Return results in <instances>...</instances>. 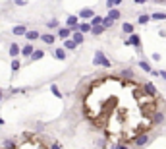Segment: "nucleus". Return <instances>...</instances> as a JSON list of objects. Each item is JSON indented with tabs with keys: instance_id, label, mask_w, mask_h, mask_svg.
I'll use <instances>...</instances> for the list:
<instances>
[{
	"instance_id": "1",
	"label": "nucleus",
	"mask_w": 166,
	"mask_h": 149,
	"mask_svg": "<svg viewBox=\"0 0 166 149\" xmlns=\"http://www.w3.org/2000/svg\"><path fill=\"white\" fill-rule=\"evenodd\" d=\"M139 87H141V91H143L147 97H151V99H156V97H159V89L154 87L153 81H145V83H141Z\"/></svg>"
},
{
	"instance_id": "2",
	"label": "nucleus",
	"mask_w": 166,
	"mask_h": 149,
	"mask_svg": "<svg viewBox=\"0 0 166 149\" xmlns=\"http://www.w3.org/2000/svg\"><path fill=\"white\" fill-rule=\"evenodd\" d=\"M93 64H95V66H102V68H110V66H112V64H110V60L104 56V52H102V51H99V52L95 54Z\"/></svg>"
},
{
	"instance_id": "3",
	"label": "nucleus",
	"mask_w": 166,
	"mask_h": 149,
	"mask_svg": "<svg viewBox=\"0 0 166 149\" xmlns=\"http://www.w3.org/2000/svg\"><path fill=\"white\" fill-rule=\"evenodd\" d=\"M164 120H166V110H154L153 114H151V122L153 124H164Z\"/></svg>"
},
{
	"instance_id": "4",
	"label": "nucleus",
	"mask_w": 166,
	"mask_h": 149,
	"mask_svg": "<svg viewBox=\"0 0 166 149\" xmlns=\"http://www.w3.org/2000/svg\"><path fill=\"white\" fill-rule=\"evenodd\" d=\"M149 139H151L149 134H137V136L133 137V143L137 145V147H145V145L149 143Z\"/></svg>"
},
{
	"instance_id": "5",
	"label": "nucleus",
	"mask_w": 166,
	"mask_h": 149,
	"mask_svg": "<svg viewBox=\"0 0 166 149\" xmlns=\"http://www.w3.org/2000/svg\"><path fill=\"white\" fill-rule=\"evenodd\" d=\"M79 18L77 16H68V20H66V23H68V29H71V33L77 31V25H79Z\"/></svg>"
},
{
	"instance_id": "6",
	"label": "nucleus",
	"mask_w": 166,
	"mask_h": 149,
	"mask_svg": "<svg viewBox=\"0 0 166 149\" xmlns=\"http://www.w3.org/2000/svg\"><path fill=\"white\" fill-rule=\"evenodd\" d=\"M124 43H126V45H133V46H141V35L131 33V35H129V39H126Z\"/></svg>"
},
{
	"instance_id": "7",
	"label": "nucleus",
	"mask_w": 166,
	"mask_h": 149,
	"mask_svg": "<svg viewBox=\"0 0 166 149\" xmlns=\"http://www.w3.org/2000/svg\"><path fill=\"white\" fill-rule=\"evenodd\" d=\"M33 51H35V46H33L31 43H27V45H23V46H21V51H19V54H23V56H27V58H29Z\"/></svg>"
},
{
	"instance_id": "8",
	"label": "nucleus",
	"mask_w": 166,
	"mask_h": 149,
	"mask_svg": "<svg viewBox=\"0 0 166 149\" xmlns=\"http://www.w3.org/2000/svg\"><path fill=\"white\" fill-rule=\"evenodd\" d=\"M58 37H62V39H70L71 37V29H68V27H58Z\"/></svg>"
},
{
	"instance_id": "9",
	"label": "nucleus",
	"mask_w": 166,
	"mask_h": 149,
	"mask_svg": "<svg viewBox=\"0 0 166 149\" xmlns=\"http://www.w3.org/2000/svg\"><path fill=\"white\" fill-rule=\"evenodd\" d=\"M70 39L73 41L76 45H81L83 41H85V37H83V33H79V31H73V33H71V37H70Z\"/></svg>"
},
{
	"instance_id": "10",
	"label": "nucleus",
	"mask_w": 166,
	"mask_h": 149,
	"mask_svg": "<svg viewBox=\"0 0 166 149\" xmlns=\"http://www.w3.org/2000/svg\"><path fill=\"white\" fill-rule=\"evenodd\" d=\"M12 33L16 35V37H23V35L27 33V27H25V25H16V27L12 29Z\"/></svg>"
},
{
	"instance_id": "11",
	"label": "nucleus",
	"mask_w": 166,
	"mask_h": 149,
	"mask_svg": "<svg viewBox=\"0 0 166 149\" xmlns=\"http://www.w3.org/2000/svg\"><path fill=\"white\" fill-rule=\"evenodd\" d=\"M19 51H21V46H19L18 43H12V45H10V56H12V58H18Z\"/></svg>"
},
{
	"instance_id": "12",
	"label": "nucleus",
	"mask_w": 166,
	"mask_h": 149,
	"mask_svg": "<svg viewBox=\"0 0 166 149\" xmlns=\"http://www.w3.org/2000/svg\"><path fill=\"white\" fill-rule=\"evenodd\" d=\"M93 16H95V12H93L91 8H85V10H81V12H79V18H81V20H91Z\"/></svg>"
},
{
	"instance_id": "13",
	"label": "nucleus",
	"mask_w": 166,
	"mask_h": 149,
	"mask_svg": "<svg viewBox=\"0 0 166 149\" xmlns=\"http://www.w3.org/2000/svg\"><path fill=\"white\" fill-rule=\"evenodd\" d=\"M39 39H43V43H46V45H52V43L56 41V37H54L52 33H45V35H41Z\"/></svg>"
},
{
	"instance_id": "14",
	"label": "nucleus",
	"mask_w": 166,
	"mask_h": 149,
	"mask_svg": "<svg viewBox=\"0 0 166 149\" xmlns=\"http://www.w3.org/2000/svg\"><path fill=\"white\" fill-rule=\"evenodd\" d=\"M120 76H122V78H126V79H133L135 78V74H133L131 68H124V70L120 72Z\"/></svg>"
},
{
	"instance_id": "15",
	"label": "nucleus",
	"mask_w": 166,
	"mask_h": 149,
	"mask_svg": "<svg viewBox=\"0 0 166 149\" xmlns=\"http://www.w3.org/2000/svg\"><path fill=\"white\" fill-rule=\"evenodd\" d=\"M106 18H110L112 21H118V20L122 18V14H120V10H116V8H112V10L108 12V16H106Z\"/></svg>"
},
{
	"instance_id": "16",
	"label": "nucleus",
	"mask_w": 166,
	"mask_h": 149,
	"mask_svg": "<svg viewBox=\"0 0 166 149\" xmlns=\"http://www.w3.org/2000/svg\"><path fill=\"white\" fill-rule=\"evenodd\" d=\"M122 31L126 33V35H131V33H133V23H129V21H124V23H122Z\"/></svg>"
},
{
	"instance_id": "17",
	"label": "nucleus",
	"mask_w": 166,
	"mask_h": 149,
	"mask_svg": "<svg viewBox=\"0 0 166 149\" xmlns=\"http://www.w3.org/2000/svg\"><path fill=\"white\" fill-rule=\"evenodd\" d=\"M77 31H79V33H83V35H85V33H89V31H91L89 21H83V23H79V25H77Z\"/></svg>"
},
{
	"instance_id": "18",
	"label": "nucleus",
	"mask_w": 166,
	"mask_h": 149,
	"mask_svg": "<svg viewBox=\"0 0 166 149\" xmlns=\"http://www.w3.org/2000/svg\"><path fill=\"white\" fill-rule=\"evenodd\" d=\"M54 58H58V60H66V58H68V52H66L64 49H56V51H54Z\"/></svg>"
},
{
	"instance_id": "19",
	"label": "nucleus",
	"mask_w": 166,
	"mask_h": 149,
	"mask_svg": "<svg viewBox=\"0 0 166 149\" xmlns=\"http://www.w3.org/2000/svg\"><path fill=\"white\" fill-rule=\"evenodd\" d=\"M43 56H45V51H41V49H35V51L31 52V56H29V58H31V60H41Z\"/></svg>"
},
{
	"instance_id": "20",
	"label": "nucleus",
	"mask_w": 166,
	"mask_h": 149,
	"mask_svg": "<svg viewBox=\"0 0 166 149\" xmlns=\"http://www.w3.org/2000/svg\"><path fill=\"white\" fill-rule=\"evenodd\" d=\"M23 37H25L27 41H37L39 37H41V33H39V31H27Z\"/></svg>"
},
{
	"instance_id": "21",
	"label": "nucleus",
	"mask_w": 166,
	"mask_h": 149,
	"mask_svg": "<svg viewBox=\"0 0 166 149\" xmlns=\"http://www.w3.org/2000/svg\"><path fill=\"white\" fill-rule=\"evenodd\" d=\"M101 25H102V29H110V27L114 25V21L110 20V18H102V21H101Z\"/></svg>"
},
{
	"instance_id": "22",
	"label": "nucleus",
	"mask_w": 166,
	"mask_h": 149,
	"mask_svg": "<svg viewBox=\"0 0 166 149\" xmlns=\"http://www.w3.org/2000/svg\"><path fill=\"white\" fill-rule=\"evenodd\" d=\"M101 21H102V18H101V16H97V14H95V16L91 18L89 25H91V27H97V25H101Z\"/></svg>"
},
{
	"instance_id": "23",
	"label": "nucleus",
	"mask_w": 166,
	"mask_h": 149,
	"mask_svg": "<svg viewBox=\"0 0 166 149\" xmlns=\"http://www.w3.org/2000/svg\"><path fill=\"white\" fill-rule=\"evenodd\" d=\"M76 46H77V45H76L71 39H66V41H64V51H73Z\"/></svg>"
},
{
	"instance_id": "24",
	"label": "nucleus",
	"mask_w": 166,
	"mask_h": 149,
	"mask_svg": "<svg viewBox=\"0 0 166 149\" xmlns=\"http://www.w3.org/2000/svg\"><path fill=\"white\" fill-rule=\"evenodd\" d=\"M0 149H16V143L12 141V139H4L2 141V147Z\"/></svg>"
},
{
	"instance_id": "25",
	"label": "nucleus",
	"mask_w": 166,
	"mask_h": 149,
	"mask_svg": "<svg viewBox=\"0 0 166 149\" xmlns=\"http://www.w3.org/2000/svg\"><path fill=\"white\" fill-rule=\"evenodd\" d=\"M139 68H141L143 72H151V64H149L147 60H141V62H139Z\"/></svg>"
},
{
	"instance_id": "26",
	"label": "nucleus",
	"mask_w": 166,
	"mask_h": 149,
	"mask_svg": "<svg viewBox=\"0 0 166 149\" xmlns=\"http://www.w3.org/2000/svg\"><path fill=\"white\" fill-rule=\"evenodd\" d=\"M102 31H104V29H102V25H97V27H91V31H89V33L97 37V35H101Z\"/></svg>"
},
{
	"instance_id": "27",
	"label": "nucleus",
	"mask_w": 166,
	"mask_h": 149,
	"mask_svg": "<svg viewBox=\"0 0 166 149\" xmlns=\"http://www.w3.org/2000/svg\"><path fill=\"white\" fill-rule=\"evenodd\" d=\"M46 27H48V29H58L60 23H58V20H50V21H46Z\"/></svg>"
},
{
	"instance_id": "28",
	"label": "nucleus",
	"mask_w": 166,
	"mask_h": 149,
	"mask_svg": "<svg viewBox=\"0 0 166 149\" xmlns=\"http://www.w3.org/2000/svg\"><path fill=\"white\" fill-rule=\"evenodd\" d=\"M151 20H166V14L164 12H156V14H153V16H149Z\"/></svg>"
},
{
	"instance_id": "29",
	"label": "nucleus",
	"mask_w": 166,
	"mask_h": 149,
	"mask_svg": "<svg viewBox=\"0 0 166 149\" xmlns=\"http://www.w3.org/2000/svg\"><path fill=\"white\" fill-rule=\"evenodd\" d=\"M149 20H151V18H149V14H141L137 21H139L141 25H145V23H149Z\"/></svg>"
},
{
	"instance_id": "30",
	"label": "nucleus",
	"mask_w": 166,
	"mask_h": 149,
	"mask_svg": "<svg viewBox=\"0 0 166 149\" xmlns=\"http://www.w3.org/2000/svg\"><path fill=\"white\" fill-rule=\"evenodd\" d=\"M50 91H52V93H54V95H56L58 99H62V93H60V89H58V87H56V85H54V83L50 85Z\"/></svg>"
},
{
	"instance_id": "31",
	"label": "nucleus",
	"mask_w": 166,
	"mask_h": 149,
	"mask_svg": "<svg viewBox=\"0 0 166 149\" xmlns=\"http://www.w3.org/2000/svg\"><path fill=\"white\" fill-rule=\"evenodd\" d=\"M19 68H21V62H19L18 58H14V62H12V70H14V72H18Z\"/></svg>"
},
{
	"instance_id": "32",
	"label": "nucleus",
	"mask_w": 166,
	"mask_h": 149,
	"mask_svg": "<svg viewBox=\"0 0 166 149\" xmlns=\"http://www.w3.org/2000/svg\"><path fill=\"white\" fill-rule=\"evenodd\" d=\"M48 149H62V147H60V143H58V141H54V143L48 145Z\"/></svg>"
},
{
	"instance_id": "33",
	"label": "nucleus",
	"mask_w": 166,
	"mask_h": 149,
	"mask_svg": "<svg viewBox=\"0 0 166 149\" xmlns=\"http://www.w3.org/2000/svg\"><path fill=\"white\" fill-rule=\"evenodd\" d=\"M14 4H16V6H25L27 2L25 0H14Z\"/></svg>"
},
{
	"instance_id": "34",
	"label": "nucleus",
	"mask_w": 166,
	"mask_h": 149,
	"mask_svg": "<svg viewBox=\"0 0 166 149\" xmlns=\"http://www.w3.org/2000/svg\"><path fill=\"white\" fill-rule=\"evenodd\" d=\"M116 149H129V145H128V143H118Z\"/></svg>"
},
{
	"instance_id": "35",
	"label": "nucleus",
	"mask_w": 166,
	"mask_h": 149,
	"mask_svg": "<svg viewBox=\"0 0 166 149\" xmlns=\"http://www.w3.org/2000/svg\"><path fill=\"white\" fill-rule=\"evenodd\" d=\"M159 76H160L162 79H166V72H159Z\"/></svg>"
},
{
	"instance_id": "36",
	"label": "nucleus",
	"mask_w": 166,
	"mask_h": 149,
	"mask_svg": "<svg viewBox=\"0 0 166 149\" xmlns=\"http://www.w3.org/2000/svg\"><path fill=\"white\" fill-rule=\"evenodd\" d=\"M147 0H135V4H145Z\"/></svg>"
},
{
	"instance_id": "37",
	"label": "nucleus",
	"mask_w": 166,
	"mask_h": 149,
	"mask_svg": "<svg viewBox=\"0 0 166 149\" xmlns=\"http://www.w3.org/2000/svg\"><path fill=\"white\" fill-rule=\"evenodd\" d=\"M0 101H2V89H0Z\"/></svg>"
},
{
	"instance_id": "38",
	"label": "nucleus",
	"mask_w": 166,
	"mask_h": 149,
	"mask_svg": "<svg viewBox=\"0 0 166 149\" xmlns=\"http://www.w3.org/2000/svg\"><path fill=\"white\" fill-rule=\"evenodd\" d=\"M154 2H166V0H154Z\"/></svg>"
}]
</instances>
